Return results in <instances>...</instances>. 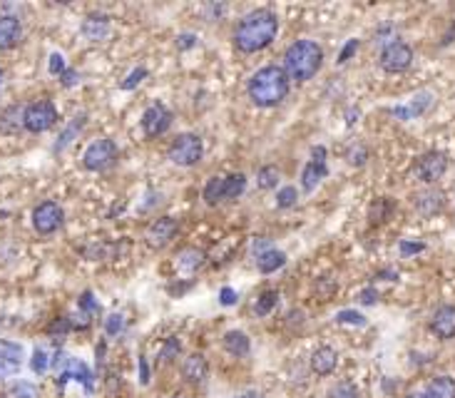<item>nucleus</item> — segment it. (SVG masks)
I'll return each instance as SVG.
<instances>
[{"mask_svg":"<svg viewBox=\"0 0 455 398\" xmlns=\"http://www.w3.org/2000/svg\"><path fill=\"white\" fill-rule=\"evenodd\" d=\"M279 33V17L269 8H256L246 13L239 23L234 25V47L239 52H262L276 40Z\"/></svg>","mask_w":455,"mask_h":398,"instance_id":"f257e3e1","label":"nucleus"},{"mask_svg":"<svg viewBox=\"0 0 455 398\" xmlns=\"http://www.w3.org/2000/svg\"><path fill=\"white\" fill-rule=\"evenodd\" d=\"M289 90H291V80L284 73V68H279V65H264V68H259L249 78V85H246L249 100L256 108H276V105H281L289 97Z\"/></svg>","mask_w":455,"mask_h":398,"instance_id":"f03ea898","label":"nucleus"},{"mask_svg":"<svg viewBox=\"0 0 455 398\" xmlns=\"http://www.w3.org/2000/svg\"><path fill=\"white\" fill-rule=\"evenodd\" d=\"M321 63H324V50L316 40H296L286 47L284 55V73L289 75V80H296V82H306L313 75L321 70Z\"/></svg>","mask_w":455,"mask_h":398,"instance_id":"7ed1b4c3","label":"nucleus"},{"mask_svg":"<svg viewBox=\"0 0 455 398\" xmlns=\"http://www.w3.org/2000/svg\"><path fill=\"white\" fill-rule=\"evenodd\" d=\"M55 125H57V110L50 100H38V103H30L23 110V127L28 132H33V135L47 132Z\"/></svg>","mask_w":455,"mask_h":398,"instance_id":"20e7f679","label":"nucleus"},{"mask_svg":"<svg viewBox=\"0 0 455 398\" xmlns=\"http://www.w3.org/2000/svg\"><path fill=\"white\" fill-rule=\"evenodd\" d=\"M378 65H381V70H386L391 75L405 73L413 65V47L408 43H403V40H391L388 45H383Z\"/></svg>","mask_w":455,"mask_h":398,"instance_id":"39448f33","label":"nucleus"},{"mask_svg":"<svg viewBox=\"0 0 455 398\" xmlns=\"http://www.w3.org/2000/svg\"><path fill=\"white\" fill-rule=\"evenodd\" d=\"M114 159H117V145L107 137H100L92 145H87L85 154H82V165L90 172H105L114 165Z\"/></svg>","mask_w":455,"mask_h":398,"instance_id":"423d86ee","label":"nucleus"},{"mask_svg":"<svg viewBox=\"0 0 455 398\" xmlns=\"http://www.w3.org/2000/svg\"><path fill=\"white\" fill-rule=\"evenodd\" d=\"M204 154V145L197 135H179L170 147V159L179 167H194Z\"/></svg>","mask_w":455,"mask_h":398,"instance_id":"0eeeda50","label":"nucleus"},{"mask_svg":"<svg viewBox=\"0 0 455 398\" xmlns=\"http://www.w3.org/2000/svg\"><path fill=\"white\" fill-rule=\"evenodd\" d=\"M63 222H65L63 207L57 205V202H52V199L40 202V205L33 209V227H35V232L43 234V237L55 234L57 229L63 227Z\"/></svg>","mask_w":455,"mask_h":398,"instance_id":"6e6552de","label":"nucleus"},{"mask_svg":"<svg viewBox=\"0 0 455 398\" xmlns=\"http://www.w3.org/2000/svg\"><path fill=\"white\" fill-rule=\"evenodd\" d=\"M445 172H448V154L438 152V149L426 152L418 162H415V177H418L423 184L438 182Z\"/></svg>","mask_w":455,"mask_h":398,"instance_id":"1a4fd4ad","label":"nucleus"},{"mask_svg":"<svg viewBox=\"0 0 455 398\" xmlns=\"http://www.w3.org/2000/svg\"><path fill=\"white\" fill-rule=\"evenodd\" d=\"M177 232H179V222H177L174 216H160V219H154V222L149 224L147 234H144V244H147L149 249L160 251L177 237Z\"/></svg>","mask_w":455,"mask_h":398,"instance_id":"9d476101","label":"nucleus"},{"mask_svg":"<svg viewBox=\"0 0 455 398\" xmlns=\"http://www.w3.org/2000/svg\"><path fill=\"white\" fill-rule=\"evenodd\" d=\"M326 157H329L326 147L311 149V159H308V165L304 167V172H301V187L306 189V192H313V189L321 184V179L329 175V162H326Z\"/></svg>","mask_w":455,"mask_h":398,"instance_id":"9b49d317","label":"nucleus"},{"mask_svg":"<svg viewBox=\"0 0 455 398\" xmlns=\"http://www.w3.org/2000/svg\"><path fill=\"white\" fill-rule=\"evenodd\" d=\"M170 125H172V112L162 103H154V105H149V108L144 110L142 130H144V135H147V137L165 135V132L170 130Z\"/></svg>","mask_w":455,"mask_h":398,"instance_id":"f8f14e48","label":"nucleus"},{"mask_svg":"<svg viewBox=\"0 0 455 398\" xmlns=\"http://www.w3.org/2000/svg\"><path fill=\"white\" fill-rule=\"evenodd\" d=\"M82 38L90 40V43H105L112 33V20L110 15L105 13H90V15L82 20V28H80Z\"/></svg>","mask_w":455,"mask_h":398,"instance_id":"ddd939ff","label":"nucleus"},{"mask_svg":"<svg viewBox=\"0 0 455 398\" xmlns=\"http://www.w3.org/2000/svg\"><path fill=\"white\" fill-rule=\"evenodd\" d=\"M431 331L438 339L448 341V339H455V307L445 304V307H438L431 316Z\"/></svg>","mask_w":455,"mask_h":398,"instance_id":"4468645a","label":"nucleus"},{"mask_svg":"<svg viewBox=\"0 0 455 398\" xmlns=\"http://www.w3.org/2000/svg\"><path fill=\"white\" fill-rule=\"evenodd\" d=\"M179 374H182V378L187 383H192V386H200V383H204L207 374H209L207 358L202 356V353H189V356L182 361V366H179Z\"/></svg>","mask_w":455,"mask_h":398,"instance_id":"2eb2a0df","label":"nucleus"},{"mask_svg":"<svg viewBox=\"0 0 455 398\" xmlns=\"http://www.w3.org/2000/svg\"><path fill=\"white\" fill-rule=\"evenodd\" d=\"M413 207L421 216H435L445 207V194L438 189H423L413 197Z\"/></svg>","mask_w":455,"mask_h":398,"instance_id":"dca6fc26","label":"nucleus"},{"mask_svg":"<svg viewBox=\"0 0 455 398\" xmlns=\"http://www.w3.org/2000/svg\"><path fill=\"white\" fill-rule=\"evenodd\" d=\"M23 38V25L15 15H0V50H10Z\"/></svg>","mask_w":455,"mask_h":398,"instance_id":"f3484780","label":"nucleus"},{"mask_svg":"<svg viewBox=\"0 0 455 398\" xmlns=\"http://www.w3.org/2000/svg\"><path fill=\"white\" fill-rule=\"evenodd\" d=\"M338 366V351L334 346H321L311 353V371L316 376H331Z\"/></svg>","mask_w":455,"mask_h":398,"instance_id":"a211bd4d","label":"nucleus"},{"mask_svg":"<svg viewBox=\"0 0 455 398\" xmlns=\"http://www.w3.org/2000/svg\"><path fill=\"white\" fill-rule=\"evenodd\" d=\"M207 262V254L202 249H197V246H187V249H182L179 254H177V269L182 274H194L197 269H202Z\"/></svg>","mask_w":455,"mask_h":398,"instance_id":"6ab92c4d","label":"nucleus"},{"mask_svg":"<svg viewBox=\"0 0 455 398\" xmlns=\"http://www.w3.org/2000/svg\"><path fill=\"white\" fill-rule=\"evenodd\" d=\"M431 103H433V95H431V92H423V95L413 97L408 105L393 108V115H396L398 119H413V117H418V115L426 112V110L431 108Z\"/></svg>","mask_w":455,"mask_h":398,"instance_id":"aec40b11","label":"nucleus"},{"mask_svg":"<svg viewBox=\"0 0 455 398\" xmlns=\"http://www.w3.org/2000/svg\"><path fill=\"white\" fill-rule=\"evenodd\" d=\"M23 358V348L13 341H0V371L6 374H15Z\"/></svg>","mask_w":455,"mask_h":398,"instance_id":"412c9836","label":"nucleus"},{"mask_svg":"<svg viewBox=\"0 0 455 398\" xmlns=\"http://www.w3.org/2000/svg\"><path fill=\"white\" fill-rule=\"evenodd\" d=\"M286 264V254L281 249H267V251H262V254L256 256V269L262 274H274V272H279L281 267Z\"/></svg>","mask_w":455,"mask_h":398,"instance_id":"4be33fe9","label":"nucleus"},{"mask_svg":"<svg viewBox=\"0 0 455 398\" xmlns=\"http://www.w3.org/2000/svg\"><path fill=\"white\" fill-rule=\"evenodd\" d=\"M423 396L426 398H455V378H450V376L433 378Z\"/></svg>","mask_w":455,"mask_h":398,"instance_id":"5701e85b","label":"nucleus"},{"mask_svg":"<svg viewBox=\"0 0 455 398\" xmlns=\"http://www.w3.org/2000/svg\"><path fill=\"white\" fill-rule=\"evenodd\" d=\"M224 348H227L232 356H246L251 348V341L249 336L244 334V331H229V334H224Z\"/></svg>","mask_w":455,"mask_h":398,"instance_id":"b1692460","label":"nucleus"},{"mask_svg":"<svg viewBox=\"0 0 455 398\" xmlns=\"http://www.w3.org/2000/svg\"><path fill=\"white\" fill-rule=\"evenodd\" d=\"M276 304H279V291H276V289H264L262 294L256 296L254 314H256V316H269V314L276 309Z\"/></svg>","mask_w":455,"mask_h":398,"instance_id":"393cba45","label":"nucleus"},{"mask_svg":"<svg viewBox=\"0 0 455 398\" xmlns=\"http://www.w3.org/2000/svg\"><path fill=\"white\" fill-rule=\"evenodd\" d=\"M23 110L25 108H17V105H13V108H8L6 112L0 115V132H17L20 127H23Z\"/></svg>","mask_w":455,"mask_h":398,"instance_id":"a878e982","label":"nucleus"},{"mask_svg":"<svg viewBox=\"0 0 455 398\" xmlns=\"http://www.w3.org/2000/svg\"><path fill=\"white\" fill-rule=\"evenodd\" d=\"M82 125H85V117L82 115H77V117L70 122L68 127L63 130V135L57 137V142H55V152H63L68 145H73L75 142V137L80 135V130H82Z\"/></svg>","mask_w":455,"mask_h":398,"instance_id":"bb28decb","label":"nucleus"},{"mask_svg":"<svg viewBox=\"0 0 455 398\" xmlns=\"http://www.w3.org/2000/svg\"><path fill=\"white\" fill-rule=\"evenodd\" d=\"M202 199H204L209 207L219 205L224 199V177H211L209 182H207L204 192H202Z\"/></svg>","mask_w":455,"mask_h":398,"instance_id":"cd10ccee","label":"nucleus"},{"mask_svg":"<svg viewBox=\"0 0 455 398\" xmlns=\"http://www.w3.org/2000/svg\"><path fill=\"white\" fill-rule=\"evenodd\" d=\"M391 212H393V202H391V197H378L371 205V209H368V219L373 224H381V222H386L388 216H391Z\"/></svg>","mask_w":455,"mask_h":398,"instance_id":"c85d7f7f","label":"nucleus"},{"mask_svg":"<svg viewBox=\"0 0 455 398\" xmlns=\"http://www.w3.org/2000/svg\"><path fill=\"white\" fill-rule=\"evenodd\" d=\"M246 187V177L241 172H234V175L224 177V199H237L241 197Z\"/></svg>","mask_w":455,"mask_h":398,"instance_id":"c756f323","label":"nucleus"},{"mask_svg":"<svg viewBox=\"0 0 455 398\" xmlns=\"http://www.w3.org/2000/svg\"><path fill=\"white\" fill-rule=\"evenodd\" d=\"M279 179H281V175L274 165H267L256 172V184H259L262 189H274L276 184H279Z\"/></svg>","mask_w":455,"mask_h":398,"instance_id":"7c9ffc66","label":"nucleus"},{"mask_svg":"<svg viewBox=\"0 0 455 398\" xmlns=\"http://www.w3.org/2000/svg\"><path fill=\"white\" fill-rule=\"evenodd\" d=\"M336 291H338V284H336V279H331V277L316 279V284H313V294H316V299H321V302L331 299Z\"/></svg>","mask_w":455,"mask_h":398,"instance_id":"2f4dec72","label":"nucleus"},{"mask_svg":"<svg viewBox=\"0 0 455 398\" xmlns=\"http://www.w3.org/2000/svg\"><path fill=\"white\" fill-rule=\"evenodd\" d=\"M336 321L338 324H351V326H364L366 324V316L359 311H353V309H343V311L336 314Z\"/></svg>","mask_w":455,"mask_h":398,"instance_id":"473e14b6","label":"nucleus"},{"mask_svg":"<svg viewBox=\"0 0 455 398\" xmlns=\"http://www.w3.org/2000/svg\"><path fill=\"white\" fill-rule=\"evenodd\" d=\"M296 197H299V192H296V187H284L279 189V194H276V207L279 209H289V207L296 205Z\"/></svg>","mask_w":455,"mask_h":398,"instance_id":"72a5a7b5","label":"nucleus"},{"mask_svg":"<svg viewBox=\"0 0 455 398\" xmlns=\"http://www.w3.org/2000/svg\"><path fill=\"white\" fill-rule=\"evenodd\" d=\"M70 329H73V318L60 316V318H55L50 326H47V334H50V336H60V339H63L65 334H70Z\"/></svg>","mask_w":455,"mask_h":398,"instance_id":"f704fd0d","label":"nucleus"},{"mask_svg":"<svg viewBox=\"0 0 455 398\" xmlns=\"http://www.w3.org/2000/svg\"><path fill=\"white\" fill-rule=\"evenodd\" d=\"M30 366H33L35 374H45L47 366H50V358H47V353L43 348H35L33 358H30Z\"/></svg>","mask_w":455,"mask_h":398,"instance_id":"c9c22d12","label":"nucleus"},{"mask_svg":"<svg viewBox=\"0 0 455 398\" xmlns=\"http://www.w3.org/2000/svg\"><path fill=\"white\" fill-rule=\"evenodd\" d=\"M331 398H361V393H359V388L353 386V383L343 381V383H338L334 391H331Z\"/></svg>","mask_w":455,"mask_h":398,"instance_id":"e433bc0d","label":"nucleus"},{"mask_svg":"<svg viewBox=\"0 0 455 398\" xmlns=\"http://www.w3.org/2000/svg\"><path fill=\"white\" fill-rule=\"evenodd\" d=\"M144 78H147V68H135V70H132V73L125 78V82H122V90H135V87L140 85V82H142Z\"/></svg>","mask_w":455,"mask_h":398,"instance_id":"4c0bfd02","label":"nucleus"},{"mask_svg":"<svg viewBox=\"0 0 455 398\" xmlns=\"http://www.w3.org/2000/svg\"><path fill=\"white\" fill-rule=\"evenodd\" d=\"M10 391H13V396H15V398H35V393H38L33 383H25V381L13 383Z\"/></svg>","mask_w":455,"mask_h":398,"instance_id":"58836bf2","label":"nucleus"},{"mask_svg":"<svg viewBox=\"0 0 455 398\" xmlns=\"http://www.w3.org/2000/svg\"><path fill=\"white\" fill-rule=\"evenodd\" d=\"M423 249H426V244H423V242H408V239H403V242H401V246H398V251H401L403 256L421 254Z\"/></svg>","mask_w":455,"mask_h":398,"instance_id":"ea45409f","label":"nucleus"},{"mask_svg":"<svg viewBox=\"0 0 455 398\" xmlns=\"http://www.w3.org/2000/svg\"><path fill=\"white\" fill-rule=\"evenodd\" d=\"M122 326H125V321H122L120 314H112V316L105 321V331H107V336H117L122 331Z\"/></svg>","mask_w":455,"mask_h":398,"instance_id":"a19ab883","label":"nucleus"},{"mask_svg":"<svg viewBox=\"0 0 455 398\" xmlns=\"http://www.w3.org/2000/svg\"><path fill=\"white\" fill-rule=\"evenodd\" d=\"M179 353V341L177 339H170V341L165 344V348H162V353H160V358H162V364H167V361H172V358Z\"/></svg>","mask_w":455,"mask_h":398,"instance_id":"79ce46f5","label":"nucleus"},{"mask_svg":"<svg viewBox=\"0 0 455 398\" xmlns=\"http://www.w3.org/2000/svg\"><path fill=\"white\" fill-rule=\"evenodd\" d=\"M356 50H359V40H348L346 45H343V50L338 52V63H348L353 55H356Z\"/></svg>","mask_w":455,"mask_h":398,"instance_id":"37998d69","label":"nucleus"},{"mask_svg":"<svg viewBox=\"0 0 455 398\" xmlns=\"http://www.w3.org/2000/svg\"><path fill=\"white\" fill-rule=\"evenodd\" d=\"M47 70H50V75H63L65 73V60H63V55H60V52H52V55H50Z\"/></svg>","mask_w":455,"mask_h":398,"instance_id":"c03bdc74","label":"nucleus"},{"mask_svg":"<svg viewBox=\"0 0 455 398\" xmlns=\"http://www.w3.org/2000/svg\"><path fill=\"white\" fill-rule=\"evenodd\" d=\"M80 311H85V314L97 311V302H95V294H92V291H85V294L80 296Z\"/></svg>","mask_w":455,"mask_h":398,"instance_id":"a18cd8bd","label":"nucleus"},{"mask_svg":"<svg viewBox=\"0 0 455 398\" xmlns=\"http://www.w3.org/2000/svg\"><path fill=\"white\" fill-rule=\"evenodd\" d=\"M219 304H222V307H234V304H237V291L224 286V289L219 291Z\"/></svg>","mask_w":455,"mask_h":398,"instance_id":"49530a36","label":"nucleus"},{"mask_svg":"<svg viewBox=\"0 0 455 398\" xmlns=\"http://www.w3.org/2000/svg\"><path fill=\"white\" fill-rule=\"evenodd\" d=\"M194 45H197V35L184 33V35H179V38H177V47H179V50H187V47H194Z\"/></svg>","mask_w":455,"mask_h":398,"instance_id":"de8ad7c7","label":"nucleus"},{"mask_svg":"<svg viewBox=\"0 0 455 398\" xmlns=\"http://www.w3.org/2000/svg\"><path fill=\"white\" fill-rule=\"evenodd\" d=\"M359 302L361 304H368V307H371V304L378 302V291H375V289H364L359 294Z\"/></svg>","mask_w":455,"mask_h":398,"instance_id":"09e8293b","label":"nucleus"},{"mask_svg":"<svg viewBox=\"0 0 455 398\" xmlns=\"http://www.w3.org/2000/svg\"><path fill=\"white\" fill-rule=\"evenodd\" d=\"M149 374H152V371H149L147 358L140 356V383H144V386H147V383H149Z\"/></svg>","mask_w":455,"mask_h":398,"instance_id":"8fccbe9b","label":"nucleus"},{"mask_svg":"<svg viewBox=\"0 0 455 398\" xmlns=\"http://www.w3.org/2000/svg\"><path fill=\"white\" fill-rule=\"evenodd\" d=\"M366 157H368V152H366L364 147L353 149V152H351V162H353V165H356V167H359V165H364V162H366Z\"/></svg>","mask_w":455,"mask_h":398,"instance_id":"3c124183","label":"nucleus"},{"mask_svg":"<svg viewBox=\"0 0 455 398\" xmlns=\"http://www.w3.org/2000/svg\"><path fill=\"white\" fill-rule=\"evenodd\" d=\"M60 78H63V85H65V87L77 85V73H75V70H65V73L60 75Z\"/></svg>","mask_w":455,"mask_h":398,"instance_id":"603ef678","label":"nucleus"},{"mask_svg":"<svg viewBox=\"0 0 455 398\" xmlns=\"http://www.w3.org/2000/svg\"><path fill=\"white\" fill-rule=\"evenodd\" d=\"M207 15H209V20H219V15L224 13V6H219V3H214V6H207L204 8Z\"/></svg>","mask_w":455,"mask_h":398,"instance_id":"864d4df0","label":"nucleus"},{"mask_svg":"<svg viewBox=\"0 0 455 398\" xmlns=\"http://www.w3.org/2000/svg\"><path fill=\"white\" fill-rule=\"evenodd\" d=\"M105 348H107V346H105V341L97 344V364H103V361H105Z\"/></svg>","mask_w":455,"mask_h":398,"instance_id":"5fc2aeb1","label":"nucleus"},{"mask_svg":"<svg viewBox=\"0 0 455 398\" xmlns=\"http://www.w3.org/2000/svg\"><path fill=\"white\" fill-rule=\"evenodd\" d=\"M241 398H262V396H259V393H256V391H251V393H244V396H241Z\"/></svg>","mask_w":455,"mask_h":398,"instance_id":"6e6d98bb","label":"nucleus"},{"mask_svg":"<svg viewBox=\"0 0 455 398\" xmlns=\"http://www.w3.org/2000/svg\"><path fill=\"white\" fill-rule=\"evenodd\" d=\"M405 398H426V396H423V393H408Z\"/></svg>","mask_w":455,"mask_h":398,"instance_id":"4d7b16f0","label":"nucleus"},{"mask_svg":"<svg viewBox=\"0 0 455 398\" xmlns=\"http://www.w3.org/2000/svg\"><path fill=\"white\" fill-rule=\"evenodd\" d=\"M0 78H3V73H0Z\"/></svg>","mask_w":455,"mask_h":398,"instance_id":"13d9d810","label":"nucleus"}]
</instances>
